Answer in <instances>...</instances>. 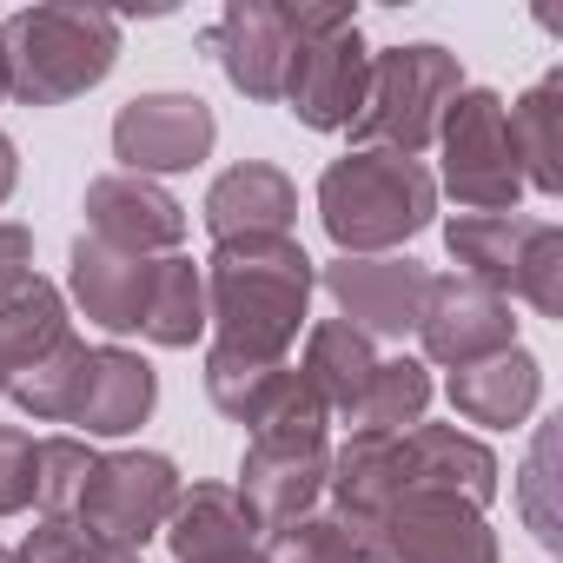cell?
<instances>
[{"label": "cell", "mask_w": 563, "mask_h": 563, "mask_svg": "<svg viewBox=\"0 0 563 563\" xmlns=\"http://www.w3.org/2000/svg\"><path fill=\"white\" fill-rule=\"evenodd\" d=\"M206 272V325L212 345L245 352V358H286L292 339L306 332V306L319 286V265L306 245L286 239H225L212 245Z\"/></svg>", "instance_id": "obj_1"}, {"label": "cell", "mask_w": 563, "mask_h": 563, "mask_svg": "<svg viewBox=\"0 0 563 563\" xmlns=\"http://www.w3.org/2000/svg\"><path fill=\"white\" fill-rule=\"evenodd\" d=\"M431 219H438V179L424 159L352 146L319 173V225L332 232L339 258H385Z\"/></svg>", "instance_id": "obj_2"}, {"label": "cell", "mask_w": 563, "mask_h": 563, "mask_svg": "<svg viewBox=\"0 0 563 563\" xmlns=\"http://www.w3.org/2000/svg\"><path fill=\"white\" fill-rule=\"evenodd\" d=\"M8 93L21 107H67L120 67V14L100 8H21L0 21Z\"/></svg>", "instance_id": "obj_3"}, {"label": "cell", "mask_w": 563, "mask_h": 563, "mask_svg": "<svg viewBox=\"0 0 563 563\" xmlns=\"http://www.w3.org/2000/svg\"><path fill=\"white\" fill-rule=\"evenodd\" d=\"M464 93V67L451 47L438 41H405L372 54V80H365V107L345 126L352 146H378V153H405L418 159L424 146H438V120L444 107Z\"/></svg>", "instance_id": "obj_4"}, {"label": "cell", "mask_w": 563, "mask_h": 563, "mask_svg": "<svg viewBox=\"0 0 563 563\" xmlns=\"http://www.w3.org/2000/svg\"><path fill=\"white\" fill-rule=\"evenodd\" d=\"M299 21V54L286 74V100L299 126L312 133H345L365 107V80H372V47L358 34L352 8H319V0H292Z\"/></svg>", "instance_id": "obj_5"}, {"label": "cell", "mask_w": 563, "mask_h": 563, "mask_svg": "<svg viewBox=\"0 0 563 563\" xmlns=\"http://www.w3.org/2000/svg\"><path fill=\"white\" fill-rule=\"evenodd\" d=\"M358 563H497V530L451 490L391 497L358 537Z\"/></svg>", "instance_id": "obj_6"}, {"label": "cell", "mask_w": 563, "mask_h": 563, "mask_svg": "<svg viewBox=\"0 0 563 563\" xmlns=\"http://www.w3.org/2000/svg\"><path fill=\"white\" fill-rule=\"evenodd\" d=\"M438 146H444V186L464 212H517L523 173H517V153H510L504 93L464 87L438 120Z\"/></svg>", "instance_id": "obj_7"}, {"label": "cell", "mask_w": 563, "mask_h": 563, "mask_svg": "<svg viewBox=\"0 0 563 563\" xmlns=\"http://www.w3.org/2000/svg\"><path fill=\"white\" fill-rule=\"evenodd\" d=\"M179 490H186V484H179V464H173L166 451H113V457L93 464L74 523H87L93 537H107V543H120V550H140L146 537L166 530Z\"/></svg>", "instance_id": "obj_8"}, {"label": "cell", "mask_w": 563, "mask_h": 563, "mask_svg": "<svg viewBox=\"0 0 563 563\" xmlns=\"http://www.w3.org/2000/svg\"><path fill=\"white\" fill-rule=\"evenodd\" d=\"M418 345L431 365L444 372H464V365H484L497 352L517 345V319H510V299L477 286V278L451 272V278H431L424 286V306H418Z\"/></svg>", "instance_id": "obj_9"}, {"label": "cell", "mask_w": 563, "mask_h": 563, "mask_svg": "<svg viewBox=\"0 0 563 563\" xmlns=\"http://www.w3.org/2000/svg\"><path fill=\"white\" fill-rule=\"evenodd\" d=\"M199 47L219 60V74L245 100H278L299 54V21L292 0H225V14L199 34Z\"/></svg>", "instance_id": "obj_10"}, {"label": "cell", "mask_w": 563, "mask_h": 563, "mask_svg": "<svg viewBox=\"0 0 563 563\" xmlns=\"http://www.w3.org/2000/svg\"><path fill=\"white\" fill-rule=\"evenodd\" d=\"M219 140V120L199 93H140L113 113V159L120 173L159 179V173H192Z\"/></svg>", "instance_id": "obj_11"}, {"label": "cell", "mask_w": 563, "mask_h": 563, "mask_svg": "<svg viewBox=\"0 0 563 563\" xmlns=\"http://www.w3.org/2000/svg\"><path fill=\"white\" fill-rule=\"evenodd\" d=\"M80 212H87V239L140 252V258H166L186 239V206L159 179H140V173H100V179H87Z\"/></svg>", "instance_id": "obj_12"}, {"label": "cell", "mask_w": 563, "mask_h": 563, "mask_svg": "<svg viewBox=\"0 0 563 563\" xmlns=\"http://www.w3.org/2000/svg\"><path fill=\"white\" fill-rule=\"evenodd\" d=\"M319 286L332 292V306H339V319L352 332H365V339H405L418 325L431 272L418 258H332L319 272Z\"/></svg>", "instance_id": "obj_13"}, {"label": "cell", "mask_w": 563, "mask_h": 563, "mask_svg": "<svg viewBox=\"0 0 563 563\" xmlns=\"http://www.w3.org/2000/svg\"><path fill=\"white\" fill-rule=\"evenodd\" d=\"M325 477H332L325 438L319 444H245V464H239L232 490L245 497L258 530H286V523H299L319 504Z\"/></svg>", "instance_id": "obj_14"}, {"label": "cell", "mask_w": 563, "mask_h": 563, "mask_svg": "<svg viewBox=\"0 0 563 563\" xmlns=\"http://www.w3.org/2000/svg\"><path fill=\"white\" fill-rule=\"evenodd\" d=\"M299 212V186L272 159H239L206 186V232L212 245L225 239H286Z\"/></svg>", "instance_id": "obj_15"}, {"label": "cell", "mask_w": 563, "mask_h": 563, "mask_svg": "<svg viewBox=\"0 0 563 563\" xmlns=\"http://www.w3.org/2000/svg\"><path fill=\"white\" fill-rule=\"evenodd\" d=\"M153 265H159V258H140V252L100 245V239L80 232L74 252H67L74 306H80L100 332H140V319H146V292H153Z\"/></svg>", "instance_id": "obj_16"}, {"label": "cell", "mask_w": 563, "mask_h": 563, "mask_svg": "<svg viewBox=\"0 0 563 563\" xmlns=\"http://www.w3.org/2000/svg\"><path fill=\"white\" fill-rule=\"evenodd\" d=\"M398 471H405V490H451V497H464L477 510L497 497L490 444L464 438L457 424H411V431H398Z\"/></svg>", "instance_id": "obj_17"}, {"label": "cell", "mask_w": 563, "mask_h": 563, "mask_svg": "<svg viewBox=\"0 0 563 563\" xmlns=\"http://www.w3.org/2000/svg\"><path fill=\"white\" fill-rule=\"evenodd\" d=\"M543 225L550 219H523V212H457L444 225V245H451L464 278H477V286L510 299L530 252H537V239H543Z\"/></svg>", "instance_id": "obj_18"}, {"label": "cell", "mask_w": 563, "mask_h": 563, "mask_svg": "<svg viewBox=\"0 0 563 563\" xmlns=\"http://www.w3.org/2000/svg\"><path fill=\"white\" fill-rule=\"evenodd\" d=\"M153 405H159V372L126 345H100L87 358V391H80L74 424L87 438H126L153 418Z\"/></svg>", "instance_id": "obj_19"}, {"label": "cell", "mask_w": 563, "mask_h": 563, "mask_svg": "<svg viewBox=\"0 0 563 563\" xmlns=\"http://www.w3.org/2000/svg\"><path fill=\"white\" fill-rule=\"evenodd\" d=\"M159 537H166V550L179 563H212V556H232V550H258V523H252V510H245V497L232 484L179 490Z\"/></svg>", "instance_id": "obj_20"}, {"label": "cell", "mask_w": 563, "mask_h": 563, "mask_svg": "<svg viewBox=\"0 0 563 563\" xmlns=\"http://www.w3.org/2000/svg\"><path fill=\"white\" fill-rule=\"evenodd\" d=\"M537 398H543V365H537L523 345H510V352H497V358H484V365L451 372V405H457V418L490 424V431L523 424V418L537 411Z\"/></svg>", "instance_id": "obj_21"}, {"label": "cell", "mask_w": 563, "mask_h": 563, "mask_svg": "<svg viewBox=\"0 0 563 563\" xmlns=\"http://www.w3.org/2000/svg\"><path fill=\"white\" fill-rule=\"evenodd\" d=\"M74 325H67V299L54 278L41 272H21L14 286H0V372H27L34 358H47L54 345H67Z\"/></svg>", "instance_id": "obj_22"}, {"label": "cell", "mask_w": 563, "mask_h": 563, "mask_svg": "<svg viewBox=\"0 0 563 563\" xmlns=\"http://www.w3.org/2000/svg\"><path fill=\"white\" fill-rule=\"evenodd\" d=\"M504 120H510V153H517L523 186L556 199L563 192V67H550L523 100H510Z\"/></svg>", "instance_id": "obj_23"}, {"label": "cell", "mask_w": 563, "mask_h": 563, "mask_svg": "<svg viewBox=\"0 0 563 563\" xmlns=\"http://www.w3.org/2000/svg\"><path fill=\"white\" fill-rule=\"evenodd\" d=\"M372 372H378V352H372V339L352 332L345 319H319V325L306 332V365H299V378L319 391L325 411L352 418V405H358V391L372 385Z\"/></svg>", "instance_id": "obj_24"}, {"label": "cell", "mask_w": 563, "mask_h": 563, "mask_svg": "<svg viewBox=\"0 0 563 563\" xmlns=\"http://www.w3.org/2000/svg\"><path fill=\"white\" fill-rule=\"evenodd\" d=\"M199 332H206V272H199L186 252H166V258L153 265V292H146L140 339H153V345H166V352H186Z\"/></svg>", "instance_id": "obj_25"}, {"label": "cell", "mask_w": 563, "mask_h": 563, "mask_svg": "<svg viewBox=\"0 0 563 563\" xmlns=\"http://www.w3.org/2000/svg\"><path fill=\"white\" fill-rule=\"evenodd\" d=\"M87 345L80 339H67V345H54L47 358H34L27 372H14L8 378V398L34 418V424H74V411H80V391H87Z\"/></svg>", "instance_id": "obj_26"}, {"label": "cell", "mask_w": 563, "mask_h": 563, "mask_svg": "<svg viewBox=\"0 0 563 563\" xmlns=\"http://www.w3.org/2000/svg\"><path fill=\"white\" fill-rule=\"evenodd\" d=\"M286 372H292V358H245V352L212 345V352H206V398H212L232 424L252 431V418L272 405V391L286 385Z\"/></svg>", "instance_id": "obj_27"}, {"label": "cell", "mask_w": 563, "mask_h": 563, "mask_svg": "<svg viewBox=\"0 0 563 563\" xmlns=\"http://www.w3.org/2000/svg\"><path fill=\"white\" fill-rule=\"evenodd\" d=\"M424 405H431V372L418 358H378L372 385L352 405V424L358 431H411V424H424Z\"/></svg>", "instance_id": "obj_28"}, {"label": "cell", "mask_w": 563, "mask_h": 563, "mask_svg": "<svg viewBox=\"0 0 563 563\" xmlns=\"http://www.w3.org/2000/svg\"><path fill=\"white\" fill-rule=\"evenodd\" d=\"M93 464H100V451L87 438H41L34 444V504H41V517H74L80 497H87Z\"/></svg>", "instance_id": "obj_29"}, {"label": "cell", "mask_w": 563, "mask_h": 563, "mask_svg": "<svg viewBox=\"0 0 563 563\" xmlns=\"http://www.w3.org/2000/svg\"><path fill=\"white\" fill-rule=\"evenodd\" d=\"M14 556H21V563H146L140 550H120V543L93 537V530L74 523V517H41V523L21 537Z\"/></svg>", "instance_id": "obj_30"}, {"label": "cell", "mask_w": 563, "mask_h": 563, "mask_svg": "<svg viewBox=\"0 0 563 563\" xmlns=\"http://www.w3.org/2000/svg\"><path fill=\"white\" fill-rule=\"evenodd\" d=\"M265 563H358V543H352V530H345L339 517H319V510H306L299 523L272 530V543H265Z\"/></svg>", "instance_id": "obj_31"}, {"label": "cell", "mask_w": 563, "mask_h": 563, "mask_svg": "<svg viewBox=\"0 0 563 563\" xmlns=\"http://www.w3.org/2000/svg\"><path fill=\"white\" fill-rule=\"evenodd\" d=\"M517 299L537 306L543 319H563V232L556 225H543V239H537V252L517 278Z\"/></svg>", "instance_id": "obj_32"}, {"label": "cell", "mask_w": 563, "mask_h": 563, "mask_svg": "<svg viewBox=\"0 0 563 563\" xmlns=\"http://www.w3.org/2000/svg\"><path fill=\"white\" fill-rule=\"evenodd\" d=\"M34 504V438L0 424V517H21Z\"/></svg>", "instance_id": "obj_33"}, {"label": "cell", "mask_w": 563, "mask_h": 563, "mask_svg": "<svg viewBox=\"0 0 563 563\" xmlns=\"http://www.w3.org/2000/svg\"><path fill=\"white\" fill-rule=\"evenodd\" d=\"M543 490H550V431H543V438H537V451H530V471H523V510H530L537 543H543V550H556V543H563V530H556V517L543 510Z\"/></svg>", "instance_id": "obj_34"}, {"label": "cell", "mask_w": 563, "mask_h": 563, "mask_svg": "<svg viewBox=\"0 0 563 563\" xmlns=\"http://www.w3.org/2000/svg\"><path fill=\"white\" fill-rule=\"evenodd\" d=\"M21 272H34V232L21 219H0V286H14Z\"/></svg>", "instance_id": "obj_35"}, {"label": "cell", "mask_w": 563, "mask_h": 563, "mask_svg": "<svg viewBox=\"0 0 563 563\" xmlns=\"http://www.w3.org/2000/svg\"><path fill=\"white\" fill-rule=\"evenodd\" d=\"M14 186H21V153H14V140L0 133V206L14 199Z\"/></svg>", "instance_id": "obj_36"}, {"label": "cell", "mask_w": 563, "mask_h": 563, "mask_svg": "<svg viewBox=\"0 0 563 563\" xmlns=\"http://www.w3.org/2000/svg\"><path fill=\"white\" fill-rule=\"evenodd\" d=\"M212 563H265V550H232V556H212Z\"/></svg>", "instance_id": "obj_37"}, {"label": "cell", "mask_w": 563, "mask_h": 563, "mask_svg": "<svg viewBox=\"0 0 563 563\" xmlns=\"http://www.w3.org/2000/svg\"><path fill=\"white\" fill-rule=\"evenodd\" d=\"M0 100H8V54H0Z\"/></svg>", "instance_id": "obj_38"}, {"label": "cell", "mask_w": 563, "mask_h": 563, "mask_svg": "<svg viewBox=\"0 0 563 563\" xmlns=\"http://www.w3.org/2000/svg\"><path fill=\"white\" fill-rule=\"evenodd\" d=\"M0 563H21V556H14V550H0Z\"/></svg>", "instance_id": "obj_39"}, {"label": "cell", "mask_w": 563, "mask_h": 563, "mask_svg": "<svg viewBox=\"0 0 563 563\" xmlns=\"http://www.w3.org/2000/svg\"><path fill=\"white\" fill-rule=\"evenodd\" d=\"M0 391H8V372H0Z\"/></svg>", "instance_id": "obj_40"}]
</instances>
